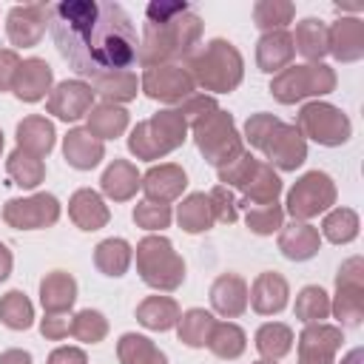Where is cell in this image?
Here are the masks:
<instances>
[{"label":"cell","instance_id":"obj_26","mask_svg":"<svg viewBox=\"0 0 364 364\" xmlns=\"http://www.w3.org/2000/svg\"><path fill=\"white\" fill-rule=\"evenodd\" d=\"M63 156L77 171H91L105 159V142L91 136L85 128H71L63 136Z\"/></svg>","mask_w":364,"mask_h":364},{"label":"cell","instance_id":"obj_16","mask_svg":"<svg viewBox=\"0 0 364 364\" xmlns=\"http://www.w3.org/2000/svg\"><path fill=\"white\" fill-rule=\"evenodd\" d=\"M344 333L336 324L318 321L304 324L299 336V364H336V353L341 350Z\"/></svg>","mask_w":364,"mask_h":364},{"label":"cell","instance_id":"obj_47","mask_svg":"<svg viewBox=\"0 0 364 364\" xmlns=\"http://www.w3.org/2000/svg\"><path fill=\"white\" fill-rule=\"evenodd\" d=\"M171 219H173L171 205H156V202H148V199L134 205V222L142 230H151V233L165 230L171 225Z\"/></svg>","mask_w":364,"mask_h":364},{"label":"cell","instance_id":"obj_43","mask_svg":"<svg viewBox=\"0 0 364 364\" xmlns=\"http://www.w3.org/2000/svg\"><path fill=\"white\" fill-rule=\"evenodd\" d=\"M296 17V6L290 0H259L253 6V23L256 28L267 31H284Z\"/></svg>","mask_w":364,"mask_h":364},{"label":"cell","instance_id":"obj_17","mask_svg":"<svg viewBox=\"0 0 364 364\" xmlns=\"http://www.w3.org/2000/svg\"><path fill=\"white\" fill-rule=\"evenodd\" d=\"M185 188H188V173L176 162H162L142 173V193L148 202L171 205L185 193Z\"/></svg>","mask_w":364,"mask_h":364},{"label":"cell","instance_id":"obj_57","mask_svg":"<svg viewBox=\"0 0 364 364\" xmlns=\"http://www.w3.org/2000/svg\"><path fill=\"white\" fill-rule=\"evenodd\" d=\"M341 364H364V350H361V347H353V350L341 358Z\"/></svg>","mask_w":364,"mask_h":364},{"label":"cell","instance_id":"obj_53","mask_svg":"<svg viewBox=\"0 0 364 364\" xmlns=\"http://www.w3.org/2000/svg\"><path fill=\"white\" fill-rule=\"evenodd\" d=\"M20 54L14 48H0V94L11 91V82H14V74L20 68Z\"/></svg>","mask_w":364,"mask_h":364},{"label":"cell","instance_id":"obj_21","mask_svg":"<svg viewBox=\"0 0 364 364\" xmlns=\"http://www.w3.org/2000/svg\"><path fill=\"white\" fill-rule=\"evenodd\" d=\"M242 193L239 199V208H256V205H270V202H279V193H282V176L273 165L256 159L253 171L247 173V179L236 188Z\"/></svg>","mask_w":364,"mask_h":364},{"label":"cell","instance_id":"obj_55","mask_svg":"<svg viewBox=\"0 0 364 364\" xmlns=\"http://www.w3.org/2000/svg\"><path fill=\"white\" fill-rule=\"evenodd\" d=\"M0 364H34V358H31L28 350L11 347V350H3V353H0Z\"/></svg>","mask_w":364,"mask_h":364},{"label":"cell","instance_id":"obj_33","mask_svg":"<svg viewBox=\"0 0 364 364\" xmlns=\"http://www.w3.org/2000/svg\"><path fill=\"white\" fill-rule=\"evenodd\" d=\"M94 97L100 94L102 102H111V105H125L131 100H136L139 94V77L134 71H114V74H102V77H94L88 80Z\"/></svg>","mask_w":364,"mask_h":364},{"label":"cell","instance_id":"obj_42","mask_svg":"<svg viewBox=\"0 0 364 364\" xmlns=\"http://www.w3.org/2000/svg\"><path fill=\"white\" fill-rule=\"evenodd\" d=\"M293 313L301 324H318L330 316V293L318 284H307L299 290L296 296V304H293Z\"/></svg>","mask_w":364,"mask_h":364},{"label":"cell","instance_id":"obj_41","mask_svg":"<svg viewBox=\"0 0 364 364\" xmlns=\"http://www.w3.org/2000/svg\"><path fill=\"white\" fill-rule=\"evenodd\" d=\"M361 219L353 208H330L321 219V236L333 245H350L358 236Z\"/></svg>","mask_w":364,"mask_h":364},{"label":"cell","instance_id":"obj_48","mask_svg":"<svg viewBox=\"0 0 364 364\" xmlns=\"http://www.w3.org/2000/svg\"><path fill=\"white\" fill-rule=\"evenodd\" d=\"M253 165H256V156L245 148L239 156H233L228 165H222V168H216V176H219V185H225V188H230V191H236L245 179H247V173L253 171Z\"/></svg>","mask_w":364,"mask_h":364},{"label":"cell","instance_id":"obj_27","mask_svg":"<svg viewBox=\"0 0 364 364\" xmlns=\"http://www.w3.org/2000/svg\"><path fill=\"white\" fill-rule=\"evenodd\" d=\"M142 188V173L136 171L134 162L128 159H114L102 176H100V191L111 199V202H128L136 196V191Z\"/></svg>","mask_w":364,"mask_h":364},{"label":"cell","instance_id":"obj_13","mask_svg":"<svg viewBox=\"0 0 364 364\" xmlns=\"http://www.w3.org/2000/svg\"><path fill=\"white\" fill-rule=\"evenodd\" d=\"M259 151L267 156V165H273L279 171H296L307 159V139L301 136V131L296 125L279 119L273 125V131L264 136Z\"/></svg>","mask_w":364,"mask_h":364},{"label":"cell","instance_id":"obj_1","mask_svg":"<svg viewBox=\"0 0 364 364\" xmlns=\"http://www.w3.org/2000/svg\"><path fill=\"white\" fill-rule=\"evenodd\" d=\"M48 28L60 57L80 77L131 71L136 65L139 37L119 3L60 0L48 6Z\"/></svg>","mask_w":364,"mask_h":364},{"label":"cell","instance_id":"obj_10","mask_svg":"<svg viewBox=\"0 0 364 364\" xmlns=\"http://www.w3.org/2000/svg\"><path fill=\"white\" fill-rule=\"evenodd\" d=\"M330 313L341 327H358L364 321V259L350 256L336 273V296Z\"/></svg>","mask_w":364,"mask_h":364},{"label":"cell","instance_id":"obj_22","mask_svg":"<svg viewBox=\"0 0 364 364\" xmlns=\"http://www.w3.org/2000/svg\"><path fill=\"white\" fill-rule=\"evenodd\" d=\"M210 307L222 318H239L247 310V282L239 273H222L210 284Z\"/></svg>","mask_w":364,"mask_h":364},{"label":"cell","instance_id":"obj_5","mask_svg":"<svg viewBox=\"0 0 364 364\" xmlns=\"http://www.w3.org/2000/svg\"><path fill=\"white\" fill-rule=\"evenodd\" d=\"M136 256V273L139 279L159 290V293H173L185 282V259L176 253L173 242L162 233H148L136 242L134 247Z\"/></svg>","mask_w":364,"mask_h":364},{"label":"cell","instance_id":"obj_20","mask_svg":"<svg viewBox=\"0 0 364 364\" xmlns=\"http://www.w3.org/2000/svg\"><path fill=\"white\" fill-rule=\"evenodd\" d=\"M327 43L338 63H358L364 57V20L341 14L327 26Z\"/></svg>","mask_w":364,"mask_h":364},{"label":"cell","instance_id":"obj_7","mask_svg":"<svg viewBox=\"0 0 364 364\" xmlns=\"http://www.w3.org/2000/svg\"><path fill=\"white\" fill-rule=\"evenodd\" d=\"M336 71L327 63H301V65H287L270 80V94L282 105H296L310 97H324L336 91Z\"/></svg>","mask_w":364,"mask_h":364},{"label":"cell","instance_id":"obj_8","mask_svg":"<svg viewBox=\"0 0 364 364\" xmlns=\"http://www.w3.org/2000/svg\"><path fill=\"white\" fill-rule=\"evenodd\" d=\"M296 128L301 131L304 139H313L316 145H324V148H338L353 136L350 117L338 105L324 100L304 102L296 114Z\"/></svg>","mask_w":364,"mask_h":364},{"label":"cell","instance_id":"obj_50","mask_svg":"<svg viewBox=\"0 0 364 364\" xmlns=\"http://www.w3.org/2000/svg\"><path fill=\"white\" fill-rule=\"evenodd\" d=\"M279 122L276 114H267V111H259V114H250L245 119V131H242V142H247L250 148H262L264 136L273 131V125Z\"/></svg>","mask_w":364,"mask_h":364},{"label":"cell","instance_id":"obj_3","mask_svg":"<svg viewBox=\"0 0 364 364\" xmlns=\"http://www.w3.org/2000/svg\"><path fill=\"white\" fill-rule=\"evenodd\" d=\"M182 68L191 74L196 88H205L213 94H230L245 80L242 51L230 40H222V37H213L205 46L193 48L182 60Z\"/></svg>","mask_w":364,"mask_h":364},{"label":"cell","instance_id":"obj_44","mask_svg":"<svg viewBox=\"0 0 364 364\" xmlns=\"http://www.w3.org/2000/svg\"><path fill=\"white\" fill-rule=\"evenodd\" d=\"M0 321L9 330H28L34 324V304L23 290H9L0 299Z\"/></svg>","mask_w":364,"mask_h":364},{"label":"cell","instance_id":"obj_9","mask_svg":"<svg viewBox=\"0 0 364 364\" xmlns=\"http://www.w3.org/2000/svg\"><path fill=\"white\" fill-rule=\"evenodd\" d=\"M336 196H338V188L330 173L307 171L290 185L284 210L293 216V222H310L318 213H327L336 205Z\"/></svg>","mask_w":364,"mask_h":364},{"label":"cell","instance_id":"obj_25","mask_svg":"<svg viewBox=\"0 0 364 364\" xmlns=\"http://www.w3.org/2000/svg\"><path fill=\"white\" fill-rule=\"evenodd\" d=\"M296 48H293V37L290 31H267L259 37L256 43V65L264 74H279L282 68L293 65Z\"/></svg>","mask_w":364,"mask_h":364},{"label":"cell","instance_id":"obj_14","mask_svg":"<svg viewBox=\"0 0 364 364\" xmlns=\"http://www.w3.org/2000/svg\"><path fill=\"white\" fill-rule=\"evenodd\" d=\"M48 26V3L11 6L6 14V34L14 48H31L43 40Z\"/></svg>","mask_w":364,"mask_h":364},{"label":"cell","instance_id":"obj_51","mask_svg":"<svg viewBox=\"0 0 364 364\" xmlns=\"http://www.w3.org/2000/svg\"><path fill=\"white\" fill-rule=\"evenodd\" d=\"M179 108V114L185 117V122L191 125V122H196V119H202L205 114H210V111H216L219 108V102L210 97V94H191L185 102H179L176 105Z\"/></svg>","mask_w":364,"mask_h":364},{"label":"cell","instance_id":"obj_30","mask_svg":"<svg viewBox=\"0 0 364 364\" xmlns=\"http://www.w3.org/2000/svg\"><path fill=\"white\" fill-rule=\"evenodd\" d=\"M293 37V48L307 60V63H321L330 54V43H327V23L318 17H304L296 23Z\"/></svg>","mask_w":364,"mask_h":364},{"label":"cell","instance_id":"obj_49","mask_svg":"<svg viewBox=\"0 0 364 364\" xmlns=\"http://www.w3.org/2000/svg\"><path fill=\"white\" fill-rule=\"evenodd\" d=\"M208 199H210V208H213V219H216V222L233 225V222L239 219V199L233 196L230 188L216 185V188L208 193Z\"/></svg>","mask_w":364,"mask_h":364},{"label":"cell","instance_id":"obj_34","mask_svg":"<svg viewBox=\"0 0 364 364\" xmlns=\"http://www.w3.org/2000/svg\"><path fill=\"white\" fill-rule=\"evenodd\" d=\"M176 222L185 233H205L213 228V208H210V199L205 191H196V193H188L182 196V202L176 205Z\"/></svg>","mask_w":364,"mask_h":364},{"label":"cell","instance_id":"obj_4","mask_svg":"<svg viewBox=\"0 0 364 364\" xmlns=\"http://www.w3.org/2000/svg\"><path fill=\"white\" fill-rule=\"evenodd\" d=\"M188 139V122L179 114V108H162L154 117L136 122L128 134V151L136 159L154 162L162 159L168 154H173L176 148H182Z\"/></svg>","mask_w":364,"mask_h":364},{"label":"cell","instance_id":"obj_36","mask_svg":"<svg viewBox=\"0 0 364 364\" xmlns=\"http://www.w3.org/2000/svg\"><path fill=\"white\" fill-rule=\"evenodd\" d=\"M213 324H216V318H213L210 310H205V307H191V310H185V313L179 316V321H176V336H179V341H182L185 347L199 350V347H208V338H210Z\"/></svg>","mask_w":364,"mask_h":364},{"label":"cell","instance_id":"obj_35","mask_svg":"<svg viewBox=\"0 0 364 364\" xmlns=\"http://www.w3.org/2000/svg\"><path fill=\"white\" fill-rule=\"evenodd\" d=\"M134 262V247L119 239V236H111V239H102L97 247H94V264L102 276H111V279H119L125 276V270L131 267Z\"/></svg>","mask_w":364,"mask_h":364},{"label":"cell","instance_id":"obj_54","mask_svg":"<svg viewBox=\"0 0 364 364\" xmlns=\"http://www.w3.org/2000/svg\"><path fill=\"white\" fill-rule=\"evenodd\" d=\"M46 364H88V355H85L82 347H71V344H65V347L51 350V355H48Z\"/></svg>","mask_w":364,"mask_h":364},{"label":"cell","instance_id":"obj_59","mask_svg":"<svg viewBox=\"0 0 364 364\" xmlns=\"http://www.w3.org/2000/svg\"><path fill=\"white\" fill-rule=\"evenodd\" d=\"M0 154H3V131H0Z\"/></svg>","mask_w":364,"mask_h":364},{"label":"cell","instance_id":"obj_28","mask_svg":"<svg viewBox=\"0 0 364 364\" xmlns=\"http://www.w3.org/2000/svg\"><path fill=\"white\" fill-rule=\"evenodd\" d=\"M14 139H17V148H23L26 154H34V156H48L54 142H57V131H54V122L40 117V114H31V117H23L17 122V131H14Z\"/></svg>","mask_w":364,"mask_h":364},{"label":"cell","instance_id":"obj_37","mask_svg":"<svg viewBox=\"0 0 364 364\" xmlns=\"http://www.w3.org/2000/svg\"><path fill=\"white\" fill-rule=\"evenodd\" d=\"M117 358L119 364H168V355L139 333H122L117 341Z\"/></svg>","mask_w":364,"mask_h":364},{"label":"cell","instance_id":"obj_31","mask_svg":"<svg viewBox=\"0 0 364 364\" xmlns=\"http://www.w3.org/2000/svg\"><path fill=\"white\" fill-rule=\"evenodd\" d=\"M128 122H131V117H128V111H125L122 105L100 102V105H94V108L88 111V117H85V131H88L91 136H97L100 142H105V139L122 136V134L128 131Z\"/></svg>","mask_w":364,"mask_h":364},{"label":"cell","instance_id":"obj_18","mask_svg":"<svg viewBox=\"0 0 364 364\" xmlns=\"http://www.w3.org/2000/svg\"><path fill=\"white\" fill-rule=\"evenodd\" d=\"M290 301V284L282 273L276 270H264L253 279V284L247 287V304L259 313V316H276L287 307Z\"/></svg>","mask_w":364,"mask_h":364},{"label":"cell","instance_id":"obj_32","mask_svg":"<svg viewBox=\"0 0 364 364\" xmlns=\"http://www.w3.org/2000/svg\"><path fill=\"white\" fill-rule=\"evenodd\" d=\"M179 316H182V310H179L176 299H171V296H145L136 304V321L154 333H165V330L176 327Z\"/></svg>","mask_w":364,"mask_h":364},{"label":"cell","instance_id":"obj_45","mask_svg":"<svg viewBox=\"0 0 364 364\" xmlns=\"http://www.w3.org/2000/svg\"><path fill=\"white\" fill-rule=\"evenodd\" d=\"M245 225H247L250 233H256V236H273V233L282 230V225H284V208H282L279 202L245 208Z\"/></svg>","mask_w":364,"mask_h":364},{"label":"cell","instance_id":"obj_15","mask_svg":"<svg viewBox=\"0 0 364 364\" xmlns=\"http://www.w3.org/2000/svg\"><path fill=\"white\" fill-rule=\"evenodd\" d=\"M94 108V91L85 80H63L51 88L48 100H46V111L54 114L63 122H77L82 117H88V111Z\"/></svg>","mask_w":364,"mask_h":364},{"label":"cell","instance_id":"obj_38","mask_svg":"<svg viewBox=\"0 0 364 364\" xmlns=\"http://www.w3.org/2000/svg\"><path fill=\"white\" fill-rule=\"evenodd\" d=\"M6 173L17 188L31 191L46 179V162L34 154H26L23 148H14L6 159Z\"/></svg>","mask_w":364,"mask_h":364},{"label":"cell","instance_id":"obj_56","mask_svg":"<svg viewBox=\"0 0 364 364\" xmlns=\"http://www.w3.org/2000/svg\"><path fill=\"white\" fill-rule=\"evenodd\" d=\"M11 267H14V256H11V250L0 242V282H6V279L11 276Z\"/></svg>","mask_w":364,"mask_h":364},{"label":"cell","instance_id":"obj_23","mask_svg":"<svg viewBox=\"0 0 364 364\" xmlns=\"http://www.w3.org/2000/svg\"><path fill=\"white\" fill-rule=\"evenodd\" d=\"M279 250L290 262H307L321 250V233L310 222H290L279 230Z\"/></svg>","mask_w":364,"mask_h":364},{"label":"cell","instance_id":"obj_39","mask_svg":"<svg viewBox=\"0 0 364 364\" xmlns=\"http://www.w3.org/2000/svg\"><path fill=\"white\" fill-rule=\"evenodd\" d=\"M293 341H296V338H293V330H290L287 324H282V321H267V324H262V327L256 330V338H253L259 355L267 358V361L284 358V355L293 350Z\"/></svg>","mask_w":364,"mask_h":364},{"label":"cell","instance_id":"obj_12","mask_svg":"<svg viewBox=\"0 0 364 364\" xmlns=\"http://www.w3.org/2000/svg\"><path fill=\"white\" fill-rule=\"evenodd\" d=\"M139 91L154 102L179 105L191 94H196V85H193L191 74L182 65H156V68H145L142 71Z\"/></svg>","mask_w":364,"mask_h":364},{"label":"cell","instance_id":"obj_40","mask_svg":"<svg viewBox=\"0 0 364 364\" xmlns=\"http://www.w3.org/2000/svg\"><path fill=\"white\" fill-rule=\"evenodd\" d=\"M208 350L216 355V358H225V361H233L239 358L245 350H247V336L239 324L233 321H216L213 330H210V338H208Z\"/></svg>","mask_w":364,"mask_h":364},{"label":"cell","instance_id":"obj_6","mask_svg":"<svg viewBox=\"0 0 364 364\" xmlns=\"http://www.w3.org/2000/svg\"><path fill=\"white\" fill-rule=\"evenodd\" d=\"M188 131H191L199 154L205 156V162L213 165V168L228 165L233 156H239L245 151L242 134L233 122V114L225 111V108H216V111L205 114L202 119L191 122Z\"/></svg>","mask_w":364,"mask_h":364},{"label":"cell","instance_id":"obj_24","mask_svg":"<svg viewBox=\"0 0 364 364\" xmlns=\"http://www.w3.org/2000/svg\"><path fill=\"white\" fill-rule=\"evenodd\" d=\"M68 219H71L80 230H88V233H91V230H100V228L108 225L111 210H108L105 199H102L97 191L80 188V191H74L71 199H68Z\"/></svg>","mask_w":364,"mask_h":364},{"label":"cell","instance_id":"obj_11","mask_svg":"<svg viewBox=\"0 0 364 364\" xmlns=\"http://www.w3.org/2000/svg\"><path fill=\"white\" fill-rule=\"evenodd\" d=\"M63 213V205L54 193H31V196H23V199H9L3 205V222L14 230H43V228H51L57 225Z\"/></svg>","mask_w":364,"mask_h":364},{"label":"cell","instance_id":"obj_46","mask_svg":"<svg viewBox=\"0 0 364 364\" xmlns=\"http://www.w3.org/2000/svg\"><path fill=\"white\" fill-rule=\"evenodd\" d=\"M71 336L82 344H100L108 336V318L100 310H80L77 316H71Z\"/></svg>","mask_w":364,"mask_h":364},{"label":"cell","instance_id":"obj_52","mask_svg":"<svg viewBox=\"0 0 364 364\" xmlns=\"http://www.w3.org/2000/svg\"><path fill=\"white\" fill-rule=\"evenodd\" d=\"M40 333L48 341H63L65 336H71V316L68 313H46L40 318Z\"/></svg>","mask_w":364,"mask_h":364},{"label":"cell","instance_id":"obj_58","mask_svg":"<svg viewBox=\"0 0 364 364\" xmlns=\"http://www.w3.org/2000/svg\"><path fill=\"white\" fill-rule=\"evenodd\" d=\"M253 364H279V361H267V358H259V361H253Z\"/></svg>","mask_w":364,"mask_h":364},{"label":"cell","instance_id":"obj_29","mask_svg":"<svg viewBox=\"0 0 364 364\" xmlns=\"http://www.w3.org/2000/svg\"><path fill=\"white\" fill-rule=\"evenodd\" d=\"M77 301V282L65 270H51L40 279V304L46 313H68Z\"/></svg>","mask_w":364,"mask_h":364},{"label":"cell","instance_id":"obj_2","mask_svg":"<svg viewBox=\"0 0 364 364\" xmlns=\"http://www.w3.org/2000/svg\"><path fill=\"white\" fill-rule=\"evenodd\" d=\"M202 37V17L185 0H154L145 6L136 63L142 68L179 65Z\"/></svg>","mask_w":364,"mask_h":364},{"label":"cell","instance_id":"obj_19","mask_svg":"<svg viewBox=\"0 0 364 364\" xmlns=\"http://www.w3.org/2000/svg\"><path fill=\"white\" fill-rule=\"evenodd\" d=\"M51 88H54V71L43 57H28L20 63L11 82V94L20 102H40L46 100V94H51Z\"/></svg>","mask_w":364,"mask_h":364}]
</instances>
